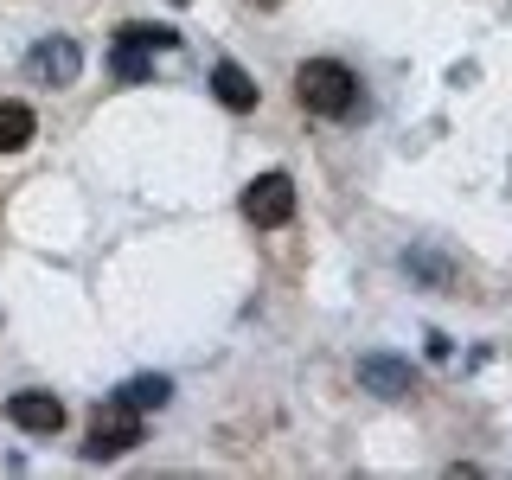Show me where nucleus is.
<instances>
[{"mask_svg": "<svg viewBox=\"0 0 512 480\" xmlns=\"http://www.w3.org/2000/svg\"><path fill=\"white\" fill-rule=\"evenodd\" d=\"M7 423L26 429V436H58V429H64V404L52 391H13L7 397Z\"/></svg>", "mask_w": 512, "mask_h": 480, "instance_id": "6", "label": "nucleus"}, {"mask_svg": "<svg viewBox=\"0 0 512 480\" xmlns=\"http://www.w3.org/2000/svg\"><path fill=\"white\" fill-rule=\"evenodd\" d=\"M116 397H122V404H135V410H160V404L173 397V378H160V372H141V378H128Z\"/></svg>", "mask_w": 512, "mask_h": 480, "instance_id": "10", "label": "nucleus"}, {"mask_svg": "<svg viewBox=\"0 0 512 480\" xmlns=\"http://www.w3.org/2000/svg\"><path fill=\"white\" fill-rule=\"evenodd\" d=\"M32 135H39V116H32L26 103H13V96H7V103H0V154H20Z\"/></svg>", "mask_w": 512, "mask_h": 480, "instance_id": "9", "label": "nucleus"}, {"mask_svg": "<svg viewBox=\"0 0 512 480\" xmlns=\"http://www.w3.org/2000/svg\"><path fill=\"white\" fill-rule=\"evenodd\" d=\"M250 7H282V0H250Z\"/></svg>", "mask_w": 512, "mask_h": 480, "instance_id": "13", "label": "nucleus"}, {"mask_svg": "<svg viewBox=\"0 0 512 480\" xmlns=\"http://www.w3.org/2000/svg\"><path fill=\"white\" fill-rule=\"evenodd\" d=\"M244 218L256 231H282V224L295 218V180H288V173H256L244 186Z\"/></svg>", "mask_w": 512, "mask_h": 480, "instance_id": "4", "label": "nucleus"}, {"mask_svg": "<svg viewBox=\"0 0 512 480\" xmlns=\"http://www.w3.org/2000/svg\"><path fill=\"white\" fill-rule=\"evenodd\" d=\"M109 71H116L122 84H148V77H154V58L141 52V45H122V39H116V52H109Z\"/></svg>", "mask_w": 512, "mask_h": 480, "instance_id": "12", "label": "nucleus"}, {"mask_svg": "<svg viewBox=\"0 0 512 480\" xmlns=\"http://www.w3.org/2000/svg\"><path fill=\"white\" fill-rule=\"evenodd\" d=\"M26 77H32V84H45V90H71L77 77H84V45L64 39V32L39 39V45L26 52Z\"/></svg>", "mask_w": 512, "mask_h": 480, "instance_id": "3", "label": "nucleus"}, {"mask_svg": "<svg viewBox=\"0 0 512 480\" xmlns=\"http://www.w3.org/2000/svg\"><path fill=\"white\" fill-rule=\"evenodd\" d=\"M135 442H141V410H135V404H122V397L96 404L90 436H84V461H116V455H128Z\"/></svg>", "mask_w": 512, "mask_h": 480, "instance_id": "2", "label": "nucleus"}, {"mask_svg": "<svg viewBox=\"0 0 512 480\" xmlns=\"http://www.w3.org/2000/svg\"><path fill=\"white\" fill-rule=\"evenodd\" d=\"M295 103L320 122H346L352 109H359V71L340 64V58H308L295 71Z\"/></svg>", "mask_w": 512, "mask_h": 480, "instance_id": "1", "label": "nucleus"}, {"mask_svg": "<svg viewBox=\"0 0 512 480\" xmlns=\"http://www.w3.org/2000/svg\"><path fill=\"white\" fill-rule=\"evenodd\" d=\"M359 391L404 404V397H416V365L397 359V352H359Z\"/></svg>", "mask_w": 512, "mask_h": 480, "instance_id": "5", "label": "nucleus"}, {"mask_svg": "<svg viewBox=\"0 0 512 480\" xmlns=\"http://www.w3.org/2000/svg\"><path fill=\"white\" fill-rule=\"evenodd\" d=\"M212 96H218L224 109H231V116H250V109L263 103V90H256V77H250L244 64H237V58H218V64H212Z\"/></svg>", "mask_w": 512, "mask_h": 480, "instance_id": "7", "label": "nucleus"}, {"mask_svg": "<svg viewBox=\"0 0 512 480\" xmlns=\"http://www.w3.org/2000/svg\"><path fill=\"white\" fill-rule=\"evenodd\" d=\"M404 276L423 282V288H436V295H448V288H455V263H448L442 250L416 244V250H404Z\"/></svg>", "mask_w": 512, "mask_h": 480, "instance_id": "8", "label": "nucleus"}, {"mask_svg": "<svg viewBox=\"0 0 512 480\" xmlns=\"http://www.w3.org/2000/svg\"><path fill=\"white\" fill-rule=\"evenodd\" d=\"M116 39L122 45H141V52H173L180 32H173V26H148V20H128V26H116Z\"/></svg>", "mask_w": 512, "mask_h": 480, "instance_id": "11", "label": "nucleus"}]
</instances>
